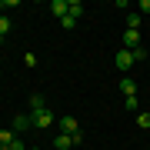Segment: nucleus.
Masks as SVG:
<instances>
[{
  "label": "nucleus",
  "instance_id": "nucleus-15",
  "mask_svg": "<svg viewBox=\"0 0 150 150\" xmlns=\"http://www.w3.org/2000/svg\"><path fill=\"white\" fill-rule=\"evenodd\" d=\"M130 54H134V60H137V64H140V60H147V50H144V47H137V50H130Z\"/></svg>",
  "mask_w": 150,
  "mask_h": 150
},
{
  "label": "nucleus",
  "instance_id": "nucleus-1",
  "mask_svg": "<svg viewBox=\"0 0 150 150\" xmlns=\"http://www.w3.org/2000/svg\"><path fill=\"white\" fill-rule=\"evenodd\" d=\"M30 123H33L37 130H47L50 123H54V113H50L47 107H40V110H30Z\"/></svg>",
  "mask_w": 150,
  "mask_h": 150
},
{
  "label": "nucleus",
  "instance_id": "nucleus-10",
  "mask_svg": "<svg viewBox=\"0 0 150 150\" xmlns=\"http://www.w3.org/2000/svg\"><path fill=\"white\" fill-rule=\"evenodd\" d=\"M83 13V4H80V0H70V17H74V20H77V17H80Z\"/></svg>",
  "mask_w": 150,
  "mask_h": 150
},
{
  "label": "nucleus",
  "instance_id": "nucleus-5",
  "mask_svg": "<svg viewBox=\"0 0 150 150\" xmlns=\"http://www.w3.org/2000/svg\"><path fill=\"white\" fill-rule=\"evenodd\" d=\"M50 13H54V17H60V20H64V17L70 13V4H67V0H54V4H50Z\"/></svg>",
  "mask_w": 150,
  "mask_h": 150
},
{
  "label": "nucleus",
  "instance_id": "nucleus-18",
  "mask_svg": "<svg viewBox=\"0 0 150 150\" xmlns=\"http://www.w3.org/2000/svg\"><path fill=\"white\" fill-rule=\"evenodd\" d=\"M0 150H10V147H0Z\"/></svg>",
  "mask_w": 150,
  "mask_h": 150
},
{
  "label": "nucleus",
  "instance_id": "nucleus-20",
  "mask_svg": "<svg viewBox=\"0 0 150 150\" xmlns=\"http://www.w3.org/2000/svg\"><path fill=\"white\" fill-rule=\"evenodd\" d=\"M0 40H4V37H0Z\"/></svg>",
  "mask_w": 150,
  "mask_h": 150
},
{
  "label": "nucleus",
  "instance_id": "nucleus-19",
  "mask_svg": "<svg viewBox=\"0 0 150 150\" xmlns=\"http://www.w3.org/2000/svg\"><path fill=\"white\" fill-rule=\"evenodd\" d=\"M30 150H40V147H30Z\"/></svg>",
  "mask_w": 150,
  "mask_h": 150
},
{
  "label": "nucleus",
  "instance_id": "nucleus-16",
  "mask_svg": "<svg viewBox=\"0 0 150 150\" xmlns=\"http://www.w3.org/2000/svg\"><path fill=\"white\" fill-rule=\"evenodd\" d=\"M10 150H30L27 144H20V137H13V144H10Z\"/></svg>",
  "mask_w": 150,
  "mask_h": 150
},
{
  "label": "nucleus",
  "instance_id": "nucleus-9",
  "mask_svg": "<svg viewBox=\"0 0 150 150\" xmlns=\"http://www.w3.org/2000/svg\"><path fill=\"white\" fill-rule=\"evenodd\" d=\"M137 127H140V130H150V110L137 113Z\"/></svg>",
  "mask_w": 150,
  "mask_h": 150
},
{
  "label": "nucleus",
  "instance_id": "nucleus-7",
  "mask_svg": "<svg viewBox=\"0 0 150 150\" xmlns=\"http://www.w3.org/2000/svg\"><path fill=\"white\" fill-rule=\"evenodd\" d=\"M120 90H123V97H134V93H137V83H134V77H127V74H123V80H120Z\"/></svg>",
  "mask_w": 150,
  "mask_h": 150
},
{
  "label": "nucleus",
  "instance_id": "nucleus-2",
  "mask_svg": "<svg viewBox=\"0 0 150 150\" xmlns=\"http://www.w3.org/2000/svg\"><path fill=\"white\" fill-rule=\"evenodd\" d=\"M113 64H117V67L123 70V74H127V70H130V67H134V64H137V60H134V54H130V50H127V47H120V50H117V57H113Z\"/></svg>",
  "mask_w": 150,
  "mask_h": 150
},
{
  "label": "nucleus",
  "instance_id": "nucleus-12",
  "mask_svg": "<svg viewBox=\"0 0 150 150\" xmlns=\"http://www.w3.org/2000/svg\"><path fill=\"white\" fill-rule=\"evenodd\" d=\"M140 27V13H127V30H137Z\"/></svg>",
  "mask_w": 150,
  "mask_h": 150
},
{
  "label": "nucleus",
  "instance_id": "nucleus-14",
  "mask_svg": "<svg viewBox=\"0 0 150 150\" xmlns=\"http://www.w3.org/2000/svg\"><path fill=\"white\" fill-rule=\"evenodd\" d=\"M7 33H10V20H7L4 13H0V37H7Z\"/></svg>",
  "mask_w": 150,
  "mask_h": 150
},
{
  "label": "nucleus",
  "instance_id": "nucleus-11",
  "mask_svg": "<svg viewBox=\"0 0 150 150\" xmlns=\"http://www.w3.org/2000/svg\"><path fill=\"white\" fill-rule=\"evenodd\" d=\"M123 107H127L130 113H137V110H140V103H137V97H123Z\"/></svg>",
  "mask_w": 150,
  "mask_h": 150
},
{
  "label": "nucleus",
  "instance_id": "nucleus-4",
  "mask_svg": "<svg viewBox=\"0 0 150 150\" xmlns=\"http://www.w3.org/2000/svg\"><path fill=\"white\" fill-rule=\"evenodd\" d=\"M60 134H70V137L80 134V123H77L74 117H60Z\"/></svg>",
  "mask_w": 150,
  "mask_h": 150
},
{
  "label": "nucleus",
  "instance_id": "nucleus-17",
  "mask_svg": "<svg viewBox=\"0 0 150 150\" xmlns=\"http://www.w3.org/2000/svg\"><path fill=\"white\" fill-rule=\"evenodd\" d=\"M140 13H150V0H140Z\"/></svg>",
  "mask_w": 150,
  "mask_h": 150
},
{
  "label": "nucleus",
  "instance_id": "nucleus-3",
  "mask_svg": "<svg viewBox=\"0 0 150 150\" xmlns=\"http://www.w3.org/2000/svg\"><path fill=\"white\" fill-rule=\"evenodd\" d=\"M30 127H33V123H30V113H17V117H13V127H10V130H13L17 137H20L23 130H30Z\"/></svg>",
  "mask_w": 150,
  "mask_h": 150
},
{
  "label": "nucleus",
  "instance_id": "nucleus-6",
  "mask_svg": "<svg viewBox=\"0 0 150 150\" xmlns=\"http://www.w3.org/2000/svg\"><path fill=\"white\" fill-rule=\"evenodd\" d=\"M123 47H127V50H137L140 47V30H127V33H123Z\"/></svg>",
  "mask_w": 150,
  "mask_h": 150
},
{
  "label": "nucleus",
  "instance_id": "nucleus-8",
  "mask_svg": "<svg viewBox=\"0 0 150 150\" xmlns=\"http://www.w3.org/2000/svg\"><path fill=\"white\" fill-rule=\"evenodd\" d=\"M67 147H74L70 134H57V137H54V150H67Z\"/></svg>",
  "mask_w": 150,
  "mask_h": 150
},
{
  "label": "nucleus",
  "instance_id": "nucleus-13",
  "mask_svg": "<svg viewBox=\"0 0 150 150\" xmlns=\"http://www.w3.org/2000/svg\"><path fill=\"white\" fill-rule=\"evenodd\" d=\"M40 107H47V103H43L40 93H33V97H30V110H40Z\"/></svg>",
  "mask_w": 150,
  "mask_h": 150
}]
</instances>
